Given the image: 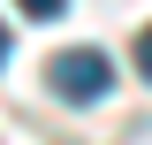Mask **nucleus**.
Here are the masks:
<instances>
[{"mask_svg":"<svg viewBox=\"0 0 152 145\" xmlns=\"http://www.w3.org/2000/svg\"><path fill=\"white\" fill-rule=\"evenodd\" d=\"M46 84H53L69 107H91V99H107V92H114V61L99 54V46H69V54L46 61Z\"/></svg>","mask_w":152,"mask_h":145,"instance_id":"1","label":"nucleus"},{"mask_svg":"<svg viewBox=\"0 0 152 145\" xmlns=\"http://www.w3.org/2000/svg\"><path fill=\"white\" fill-rule=\"evenodd\" d=\"M15 8H23V16H38V23H53L61 8H69V0H15Z\"/></svg>","mask_w":152,"mask_h":145,"instance_id":"2","label":"nucleus"},{"mask_svg":"<svg viewBox=\"0 0 152 145\" xmlns=\"http://www.w3.org/2000/svg\"><path fill=\"white\" fill-rule=\"evenodd\" d=\"M137 69L152 76V31H137Z\"/></svg>","mask_w":152,"mask_h":145,"instance_id":"3","label":"nucleus"},{"mask_svg":"<svg viewBox=\"0 0 152 145\" xmlns=\"http://www.w3.org/2000/svg\"><path fill=\"white\" fill-rule=\"evenodd\" d=\"M0 61H8V23H0Z\"/></svg>","mask_w":152,"mask_h":145,"instance_id":"4","label":"nucleus"}]
</instances>
